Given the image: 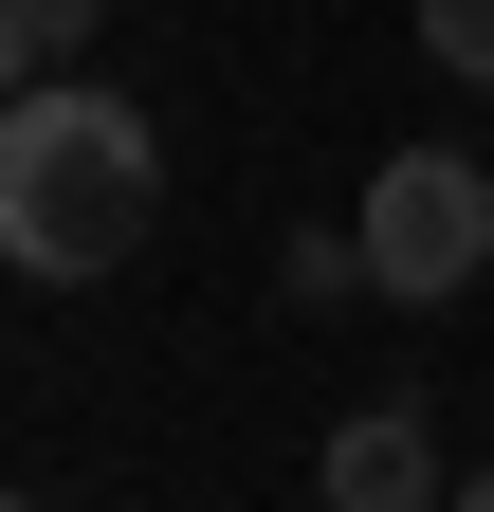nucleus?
<instances>
[{"label": "nucleus", "mask_w": 494, "mask_h": 512, "mask_svg": "<svg viewBox=\"0 0 494 512\" xmlns=\"http://www.w3.org/2000/svg\"><path fill=\"white\" fill-rule=\"evenodd\" d=\"M147 220H165V147H147V110H129V92L37 74L19 110H0V256H19L37 293L129 275V238H147Z\"/></svg>", "instance_id": "1"}, {"label": "nucleus", "mask_w": 494, "mask_h": 512, "mask_svg": "<svg viewBox=\"0 0 494 512\" xmlns=\"http://www.w3.org/2000/svg\"><path fill=\"white\" fill-rule=\"evenodd\" d=\"M366 293L385 311H440V293H476L494 275V165L476 147H403V165H366Z\"/></svg>", "instance_id": "2"}, {"label": "nucleus", "mask_w": 494, "mask_h": 512, "mask_svg": "<svg viewBox=\"0 0 494 512\" xmlns=\"http://www.w3.org/2000/svg\"><path fill=\"white\" fill-rule=\"evenodd\" d=\"M312 494H330V512H421V494H440V439H421V403H366V421H330Z\"/></svg>", "instance_id": "3"}, {"label": "nucleus", "mask_w": 494, "mask_h": 512, "mask_svg": "<svg viewBox=\"0 0 494 512\" xmlns=\"http://www.w3.org/2000/svg\"><path fill=\"white\" fill-rule=\"evenodd\" d=\"M421 55H440V74H476V92H494V0H421Z\"/></svg>", "instance_id": "4"}, {"label": "nucleus", "mask_w": 494, "mask_h": 512, "mask_svg": "<svg viewBox=\"0 0 494 512\" xmlns=\"http://www.w3.org/2000/svg\"><path fill=\"white\" fill-rule=\"evenodd\" d=\"M0 19H19V55H37V74H74V37H92V0H0Z\"/></svg>", "instance_id": "5"}, {"label": "nucleus", "mask_w": 494, "mask_h": 512, "mask_svg": "<svg viewBox=\"0 0 494 512\" xmlns=\"http://www.w3.org/2000/svg\"><path fill=\"white\" fill-rule=\"evenodd\" d=\"M19 92H37V55H19V19H0V110H19Z\"/></svg>", "instance_id": "6"}, {"label": "nucleus", "mask_w": 494, "mask_h": 512, "mask_svg": "<svg viewBox=\"0 0 494 512\" xmlns=\"http://www.w3.org/2000/svg\"><path fill=\"white\" fill-rule=\"evenodd\" d=\"M458 512H494V476H458Z\"/></svg>", "instance_id": "7"}, {"label": "nucleus", "mask_w": 494, "mask_h": 512, "mask_svg": "<svg viewBox=\"0 0 494 512\" xmlns=\"http://www.w3.org/2000/svg\"><path fill=\"white\" fill-rule=\"evenodd\" d=\"M0 512H37V494H19V476H0Z\"/></svg>", "instance_id": "8"}]
</instances>
